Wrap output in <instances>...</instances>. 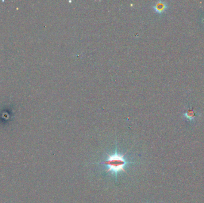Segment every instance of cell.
<instances>
[{
    "label": "cell",
    "mask_w": 204,
    "mask_h": 203,
    "mask_svg": "<svg viewBox=\"0 0 204 203\" xmlns=\"http://www.w3.org/2000/svg\"><path fill=\"white\" fill-rule=\"evenodd\" d=\"M169 7V5L167 2L166 1H159L155 3L154 5H153L152 8L153 10L155 11L157 14L161 15L164 14L166 11L168 10Z\"/></svg>",
    "instance_id": "obj_2"
},
{
    "label": "cell",
    "mask_w": 204,
    "mask_h": 203,
    "mask_svg": "<svg viewBox=\"0 0 204 203\" xmlns=\"http://www.w3.org/2000/svg\"><path fill=\"white\" fill-rule=\"evenodd\" d=\"M183 117L189 122H194L199 117V114L192 107H189L183 114Z\"/></svg>",
    "instance_id": "obj_3"
},
{
    "label": "cell",
    "mask_w": 204,
    "mask_h": 203,
    "mask_svg": "<svg viewBox=\"0 0 204 203\" xmlns=\"http://www.w3.org/2000/svg\"></svg>",
    "instance_id": "obj_4"
},
{
    "label": "cell",
    "mask_w": 204,
    "mask_h": 203,
    "mask_svg": "<svg viewBox=\"0 0 204 203\" xmlns=\"http://www.w3.org/2000/svg\"><path fill=\"white\" fill-rule=\"evenodd\" d=\"M125 154L126 152L124 154H119L118 152L117 146L116 145L115 152L113 154H108L107 159L105 160L98 163L97 164L105 166L107 168V173L110 171L114 173L117 181V175L119 173H126L125 167L130 164L136 163V162L129 161L125 159Z\"/></svg>",
    "instance_id": "obj_1"
}]
</instances>
